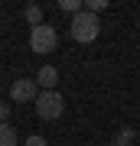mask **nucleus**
I'll list each match as a JSON object with an SVG mask.
<instances>
[{"instance_id":"1a4fd4ad","label":"nucleus","mask_w":140,"mask_h":146,"mask_svg":"<svg viewBox=\"0 0 140 146\" xmlns=\"http://www.w3.org/2000/svg\"><path fill=\"white\" fill-rule=\"evenodd\" d=\"M59 7H62L65 13H82V10H85V3H82V0H62Z\"/></svg>"},{"instance_id":"ddd939ff","label":"nucleus","mask_w":140,"mask_h":146,"mask_svg":"<svg viewBox=\"0 0 140 146\" xmlns=\"http://www.w3.org/2000/svg\"><path fill=\"white\" fill-rule=\"evenodd\" d=\"M108 146H117V143H108Z\"/></svg>"},{"instance_id":"9d476101","label":"nucleus","mask_w":140,"mask_h":146,"mask_svg":"<svg viewBox=\"0 0 140 146\" xmlns=\"http://www.w3.org/2000/svg\"><path fill=\"white\" fill-rule=\"evenodd\" d=\"M85 10H88V13H94V16H98L101 10H108V0H88V3H85Z\"/></svg>"},{"instance_id":"20e7f679","label":"nucleus","mask_w":140,"mask_h":146,"mask_svg":"<svg viewBox=\"0 0 140 146\" xmlns=\"http://www.w3.org/2000/svg\"><path fill=\"white\" fill-rule=\"evenodd\" d=\"M10 98L20 101V104H26V101H36V98H39L36 81H33V78H16V81L10 84Z\"/></svg>"},{"instance_id":"423d86ee","label":"nucleus","mask_w":140,"mask_h":146,"mask_svg":"<svg viewBox=\"0 0 140 146\" xmlns=\"http://www.w3.org/2000/svg\"><path fill=\"white\" fill-rule=\"evenodd\" d=\"M26 23H29L33 29L42 26V7L39 3H29V7H26Z\"/></svg>"},{"instance_id":"f03ea898","label":"nucleus","mask_w":140,"mask_h":146,"mask_svg":"<svg viewBox=\"0 0 140 146\" xmlns=\"http://www.w3.org/2000/svg\"><path fill=\"white\" fill-rule=\"evenodd\" d=\"M59 46V33H56V26H36V29H29V49L33 52H39V55H46V52H52V49Z\"/></svg>"},{"instance_id":"f257e3e1","label":"nucleus","mask_w":140,"mask_h":146,"mask_svg":"<svg viewBox=\"0 0 140 146\" xmlns=\"http://www.w3.org/2000/svg\"><path fill=\"white\" fill-rule=\"evenodd\" d=\"M68 33H72V39H75V42H94V39H98V33H101V23H98V16H94V13L82 10V13H75V16H72V23H68Z\"/></svg>"},{"instance_id":"f8f14e48","label":"nucleus","mask_w":140,"mask_h":146,"mask_svg":"<svg viewBox=\"0 0 140 146\" xmlns=\"http://www.w3.org/2000/svg\"><path fill=\"white\" fill-rule=\"evenodd\" d=\"M0 123H10V104H0Z\"/></svg>"},{"instance_id":"39448f33","label":"nucleus","mask_w":140,"mask_h":146,"mask_svg":"<svg viewBox=\"0 0 140 146\" xmlns=\"http://www.w3.org/2000/svg\"><path fill=\"white\" fill-rule=\"evenodd\" d=\"M36 84L42 91H56V84H59V72H56V65H42L39 72H36Z\"/></svg>"},{"instance_id":"0eeeda50","label":"nucleus","mask_w":140,"mask_h":146,"mask_svg":"<svg viewBox=\"0 0 140 146\" xmlns=\"http://www.w3.org/2000/svg\"><path fill=\"white\" fill-rule=\"evenodd\" d=\"M0 146H16V130H13V123H0Z\"/></svg>"},{"instance_id":"6e6552de","label":"nucleus","mask_w":140,"mask_h":146,"mask_svg":"<svg viewBox=\"0 0 140 146\" xmlns=\"http://www.w3.org/2000/svg\"><path fill=\"white\" fill-rule=\"evenodd\" d=\"M134 140H137V133L130 130V127H121V130H117V136H114V143H117V146H130Z\"/></svg>"},{"instance_id":"7ed1b4c3","label":"nucleus","mask_w":140,"mask_h":146,"mask_svg":"<svg viewBox=\"0 0 140 146\" xmlns=\"http://www.w3.org/2000/svg\"><path fill=\"white\" fill-rule=\"evenodd\" d=\"M62 110H65V101H62L59 91H39V98H36V114H39L42 120L62 117Z\"/></svg>"},{"instance_id":"9b49d317","label":"nucleus","mask_w":140,"mask_h":146,"mask_svg":"<svg viewBox=\"0 0 140 146\" xmlns=\"http://www.w3.org/2000/svg\"><path fill=\"white\" fill-rule=\"evenodd\" d=\"M23 146H49L46 140H42V136H26V143Z\"/></svg>"}]
</instances>
